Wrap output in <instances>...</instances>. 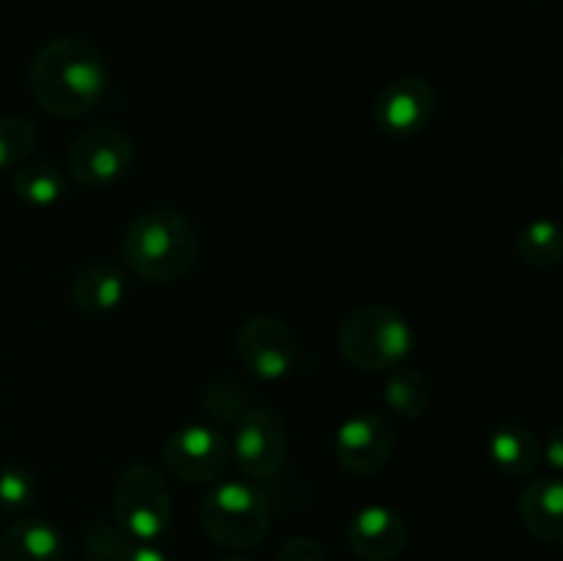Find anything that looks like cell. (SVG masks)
I'll return each instance as SVG.
<instances>
[{
  "label": "cell",
  "instance_id": "6da1fadb",
  "mask_svg": "<svg viewBox=\"0 0 563 561\" xmlns=\"http://www.w3.org/2000/svg\"><path fill=\"white\" fill-rule=\"evenodd\" d=\"M108 88V66L88 38L60 36L44 44L31 64V91L47 113L80 119Z\"/></svg>",
  "mask_w": 563,
  "mask_h": 561
},
{
  "label": "cell",
  "instance_id": "7a4b0ae2",
  "mask_svg": "<svg viewBox=\"0 0 563 561\" xmlns=\"http://www.w3.org/2000/svg\"><path fill=\"white\" fill-rule=\"evenodd\" d=\"M121 256L130 273L146 284L181 280L201 256L196 223L179 209H148L124 231Z\"/></svg>",
  "mask_w": 563,
  "mask_h": 561
},
{
  "label": "cell",
  "instance_id": "3957f363",
  "mask_svg": "<svg viewBox=\"0 0 563 561\" xmlns=\"http://www.w3.org/2000/svg\"><path fill=\"white\" fill-rule=\"evenodd\" d=\"M339 352L355 369L388 372L412 352V328L396 308L363 306L339 328Z\"/></svg>",
  "mask_w": 563,
  "mask_h": 561
},
{
  "label": "cell",
  "instance_id": "277c9868",
  "mask_svg": "<svg viewBox=\"0 0 563 561\" xmlns=\"http://www.w3.org/2000/svg\"><path fill=\"white\" fill-rule=\"evenodd\" d=\"M201 528L218 548L253 550L267 539L269 506L251 482H220L203 498Z\"/></svg>",
  "mask_w": 563,
  "mask_h": 561
},
{
  "label": "cell",
  "instance_id": "5b68a950",
  "mask_svg": "<svg viewBox=\"0 0 563 561\" xmlns=\"http://www.w3.org/2000/svg\"><path fill=\"white\" fill-rule=\"evenodd\" d=\"M115 526L132 542L154 544L168 534L174 504L165 479L152 465H130L119 476L113 490Z\"/></svg>",
  "mask_w": 563,
  "mask_h": 561
},
{
  "label": "cell",
  "instance_id": "8992f818",
  "mask_svg": "<svg viewBox=\"0 0 563 561\" xmlns=\"http://www.w3.org/2000/svg\"><path fill=\"white\" fill-rule=\"evenodd\" d=\"M289 449L286 421L273 407H247L236 416L234 443L229 451L234 454L236 468L253 482L273 479L280 471Z\"/></svg>",
  "mask_w": 563,
  "mask_h": 561
},
{
  "label": "cell",
  "instance_id": "52a82bcc",
  "mask_svg": "<svg viewBox=\"0 0 563 561\" xmlns=\"http://www.w3.org/2000/svg\"><path fill=\"white\" fill-rule=\"evenodd\" d=\"M231 460L229 440L209 424H185L163 443V462L185 484H212Z\"/></svg>",
  "mask_w": 563,
  "mask_h": 561
},
{
  "label": "cell",
  "instance_id": "ba28073f",
  "mask_svg": "<svg viewBox=\"0 0 563 561\" xmlns=\"http://www.w3.org/2000/svg\"><path fill=\"white\" fill-rule=\"evenodd\" d=\"M135 148L115 127H91L69 148V174L86 187H108L130 170Z\"/></svg>",
  "mask_w": 563,
  "mask_h": 561
},
{
  "label": "cell",
  "instance_id": "9c48e42d",
  "mask_svg": "<svg viewBox=\"0 0 563 561\" xmlns=\"http://www.w3.org/2000/svg\"><path fill=\"white\" fill-rule=\"evenodd\" d=\"M236 355L256 377L284 380L297 366V339L278 317L256 314L236 333Z\"/></svg>",
  "mask_w": 563,
  "mask_h": 561
},
{
  "label": "cell",
  "instance_id": "30bf717a",
  "mask_svg": "<svg viewBox=\"0 0 563 561\" xmlns=\"http://www.w3.org/2000/svg\"><path fill=\"white\" fill-rule=\"evenodd\" d=\"M396 449L394 427L379 413H355L335 432V460L352 476H374Z\"/></svg>",
  "mask_w": 563,
  "mask_h": 561
},
{
  "label": "cell",
  "instance_id": "8fae6325",
  "mask_svg": "<svg viewBox=\"0 0 563 561\" xmlns=\"http://www.w3.org/2000/svg\"><path fill=\"white\" fill-rule=\"evenodd\" d=\"M438 94L423 77H399L374 99V124L394 138H410L427 130L434 119Z\"/></svg>",
  "mask_w": 563,
  "mask_h": 561
},
{
  "label": "cell",
  "instance_id": "7c38bea8",
  "mask_svg": "<svg viewBox=\"0 0 563 561\" xmlns=\"http://www.w3.org/2000/svg\"><path fill=\"white\" fill-rule=\"evenodd\" d=\"M410 542L405 517L390 506H363L346 526V544L361 561H394Z\"/></svg>",
  "mask_w": 563,
  "mask_h": 561
},
{
  "label": "cell",
  "instance_id": "4fadbf2b",
  "mask_svg": "<svg viewBox=\"0 0 563 561\" xmlns=\"http://www.w3.org/2000/svg\"><path fill=\"white\" fill-rule=\"evenodd\" d=\"M520 520L539 542H563V487L555 473L528 484L520 498Z\"/></svg>",
  "mask_w": 563,
  "mask_h": 561
},
{
  "label": "cell",
  "instance_id": "5bb4252c",
  "mask_svg": "<svg viewBox=\"0 0 563 561\" xmlns=\"http://www.w3.org/2000/svg\"><path fill=\"white\" fill-rule=\"evenodd\" d=\"M0 561H64V539L53 522L22 517L0 534Z\"/></svg>",
  "mask_w": 563,
  "mask_h": 561
},
{
  "label": "cell",
  "instance_id": "9a60e30c",
  "mask_svg": "<svg viewBox=\"0 0 563 561\" xmlns=\"http://www.w3.org/2000/svg\"><path fill=\"white\" fill-rule=\"evenodd\" d=\"M487 454L506 479H528L539 468L542 446L522 424H500L489 435Z\"/></svg>",
  "mask_w": 563,
  "mask_h": 561
},
{
  "label": "cell",
  "instance_id": "2e32d148",
  "mask_svg": "<svg viewBox=\"0 0 563 561\" xmlns=\"http://www.w3.org/2000/svg\"><path fill=\"white\" fill-rule=\"evenodd\" d=\"M126 297V280L110 264H91V267L80 270L71 284V300L80 311L91 314H110L124 302Z\"/></svg>",
  "mask_w": 563,
  "mask_h": 561
},
{
  "label": "cell",
  "instance_id": "e0dca14e",
  "mask_svg": "<svg viewBox=\"0 0 563 561\" xmlns=\"http://www.w3.org/2000/svg\"><path fill=\"white\" fill-rule=\"evenodd\" d=\"M385 405L401 418H421L427 407L432 405V383L423 377L418 369L399 366L388 369V380H385Z\"/></svg>",
  "mask_w": 563,
  "mask_h": 561
},
{
  "label": "cell",
  "instance_id": "ac0fdd59",
  "mask_svg": "<svg viewBox=\"0 0 563 561\" xmlns=\"http://www.w3.org/2000/svg\"><path fill=\"white\" fill-rule=\"evenodd\" d=\"M517 253L528 267H555L563 256V237L555 220L537 218L526 223L517 234Z\"/></svg>",
  "mask_w": 563,
  "mask_h": 561
},
{
  "label": "cell",
  "instance_id": "d6986e66",
  "mask_svg": "<svg viewBox=\"0 0 563 561\" xmlns=\"http://www.w3.org/2000/svg\"><path fill=\"white\" fill-rule=\"evenodd\" d=\"M11 187H14V196L27 207H53L64 196V176L49 163L36 160V163L20 165L14 170Z\"/></svg>",
  "mask_w": 563,
  "mask_h": 561
},
{
  "label": "cell",
  "instance_id": "ffe728a7",
  "mask_svg": "<svg viewBox=\"0 0 563 561\" xmlns=\"http://www.w3.org/2000/svg\"><path fill=\"white\" fill-rule=\"evenodd\" d=\"M36 141L38 132L31 121L22 116H3L0 119V170L25 163Z\"/></svg>",
  "mask_w": 563,
  "mask_h": 561
},
{
  "label": "cell",
  "instance_id": "44dd1931",
  "mask_svg": "<svg viewBox=\"0 0 563 561\" xmlns=\"http://www.w3.org/2000/svg\"><path fill=\"white\" fill-rule=\"evenodd\" d=\"M36 479L22 465H9L0 471V506L9 512H22L36 501Z\"/></svg>",
  "mask_w": 563,
  "mask_h": 561
},
{
  "label": "cell",
  "instance_id": "7402d4cb",
  "mask_svg": "<svg viewBox=\"0 0 563 561\" xmlns=\"http://www.w3.org/2000/svg\"><path fill=\"white\" fill-rule=\"evenodd\" d=\"M132 539L110 522H93L86 531V556L91 561H119Z\"/></svg>",
  "mask_w": 563,
  "mask_h": 561
},
{
  "label": "cell",
  "instance_id": "603a6c76",
  "mask_svg": "<svg viewBox=\"0 0 563 561\" xmlns=\"http://www.w3.org/2000/svg\"><path fill=\"white\" fill-rule=\"evenodd\" d=\"M278 561H324V548L313 537H291L280 548Z\"/></svg>",
  "mask_w": 563,
  "mask_h": 561
},
{
  "label": "cell",
  "instance_id": "cb8c5ba5",
  "mask_svg": "<svg viewBox=\"0 0 563 561\" xmlns=\"http://www.w3.org/2000/svg\"><path fill=\"white\" fill-rule=\"evenodd\" d=\"M119 561H170V559L163 553V550L154 548V544L130 542L124 548V553L119 556Z\"/></svg>",
  "mask_w": 563,
  "mask_h": 561
},
{
  "label": "cell",
  "instance_id": "d4e9b609",
  "mask_svg": "<svg viewBox=\"0 0 563 561\" xmlns=\"http://www.w3.org/2000/svg\"><path fill=\"white\" fill-rule=\"evenodd\" d=\"M548 460L550 465L559 471V468L563 465V449H561V427L553 429V435H550V449H548Z\"/></svg>",
  "mask_w": 563,
  "mask_h": 561
},
{
  "label": "cell",
  "instance_id": "484cf974",
  "mask_svg": "<svg viewBox=\"0 0 563 561\" xmlns=\"http://www.w3.org/2000/svg\"><path fill=\"white\" fill-rule=\"evenodd\" d=\"M220 561H251V559H242V556H229V559H220Z\"/></svg>",
  "mask_w": 563,
  "mask_h": 561
},
{
  "label": "cell",
  "instance_id": "4316f807",
  "mask_svg": "<svg viewBox=\"0 0 563 561\" xmlns=\"http://www.w3.org/2000/svg\"><path fill=\"white\" fill-rule=\"evenodd\" d=\"M528 3H553V0H528Z\"/></svg>",
  "mask_w": 563,
  "mask_h": 561
}]
</instances>
